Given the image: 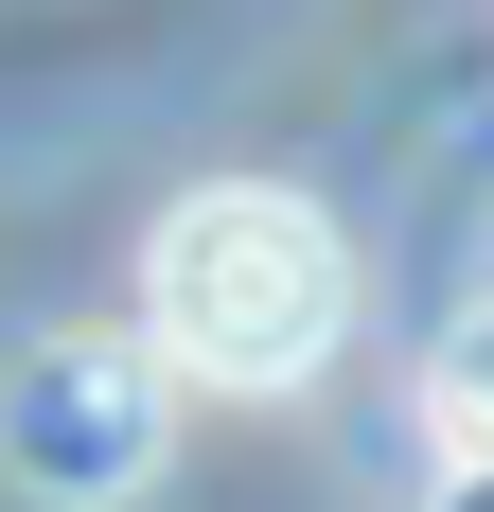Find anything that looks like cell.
<instances>
[{"mask_svg":"<svg viewBox=\"0 0 494 512\" xmlns=\"http://www.w3.org/2000/svg\"><path fill=\"white\" fill-rule=\"evenodd\" d=\"M336 336H353V248H336L318 195L212 177V195H177L142 230V354L177 371V389L265 407V389H318Z\"/></svg>","mask_w":494,"mask_h":512,"instance_id":"cell-1","label":"cell"},{"mask_svg":"<svg viewBox=\"0 0 494 512\" xmlns=\"http://www.w3.org/2000/svg\"><path fill=\"white\" fill-rule=\"evenodd\" d=\"M159 442H177V371L142 336H36V354L0 371V477L36 512H106L142 495Z\"/></svg>","mask_w":494,"mask_h":512,"instance_id":"cell-2","label":"cell"},{"mask_svg":"<svg viewBox=\"0 0 494 512\" xmlns=\"http://www.w3.org/2000/svg\"><path fill=\"white\" fill-rule=\"evenodd\" d=\"M424 407H442V442H459V460H494V301H477V318H442Z\"/></svg>","mask_w":494,"mask_h":512,"instance_id":"cell-3","label":"cell"},{"mask_svg":"<svg viewBox=\"0 0 494 512\" xmlns=\"http://www.w3.org/2000/svg\"><path fill=\"white\" fill-rule=\"evenodd\" d=\"M424 512H494V460H459V477H442V495H424Z\"/></svg>","mask_w":494,"mask_h":512,"instance_id":"cell-4","label":"cell"}]
</instances>
